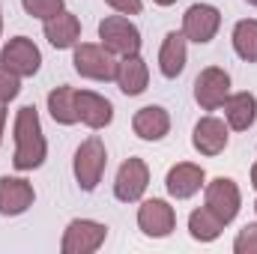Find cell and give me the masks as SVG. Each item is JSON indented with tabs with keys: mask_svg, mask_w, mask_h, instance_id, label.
Returning a JSON list of instances; mask_svg holds the SVG:
<instances>
[{
	"mask_svg": "<svg viewBox=\"0 0 257 254\" xmlns=\"http://www.w3.org/2000/svg\"><path fill=\"white\" fill-rule=\"evenodd\" d=\"M117 87L126 93V96H141L150 84V66L141 54H132V57H120L117 60Z\"/></svg>",
	"mask_w": 257,
	"mask_h": 254,
	"instance_id": "e0dca14e",
	"label": "cell"
},
{
	"mask_svg": "<svg viewBox=\"0 0 257 254\" xmlns=\"http://www.w3.org/2000/svg\"><path fill=\"white\" fill-rule=\"evenodd\" d=\"M254 212H257V200H254Z\"/></svg>",
	"mask_w": 257,
	"mask_h": 254,
	"instance_id": "d6a6232c",
	"label": "cell"
},
{
	"mask_svg": "<svg viewBox=\"0 0 257 254\" xmlns=\"http://www.w3.org/2000/svg\"><path fill=\"white\" fill-rule=\"evenodd\" d=\"M105 3L120 15H138L144 9V0H105Z\"/></svg>",
	"mask_w": 257,
	"mask_h": 254,
	"instance_id": "4316f807",
	"label": "cell"
},
{
	"mask_svg": "<svg viewBox=\"0 0 257 254\" xmlns=\"http://www.w3.org/2000/svg\"><path fill=\"white\" fill-rule=\"evenodd\" d=\"M224 123L233 132H245L257 123V96L242 90V93H230L224 99Z\"/></svg>",
	"mask_w": 257,
	"mask_h": 254,
	"instance_id": "2e32d148",
	"label": "cell"
},
{
	"mask_svg": "<svg viewBox=\"0 0 257 254\" xmlns=\"http://www.w3.org/2000/svg\"><path fill=\"white\" fill-rule=\"evenodd\" d=\"M108 239V224L93 218H72L63 230L60 251L63 254H93L99 251Z\"/></svg>",
	"mask_w": 257,
	"mask_h": 254,
	"instance_id": "5b68a950",
	"label": "cell"
},
{
	"mask_svg": "<svg viewBox=\"0 0 257 254\" xmlns=\"http://www.w3.org/2000/svg\"><path fill=\"white\" fill-rule=\"evenodd\" d=\"M75 96L78 90L69 87V84H60L48 93V114L54 123L60 126H75L78 123V105H75Z\"/></svg>",
	"mask_w": 257,
	"mask_h": 254,
	"instance_id": "44dd1931",
	"label": "cell"
},
{
	"mask_svg": "<svg viewBox=\"0 0 257 254\" xmlns=\"http://www.w3.org/2000/svg\"><path fill=\"white\" fill-rule=\"evenodd\" d=\"M153 3H159V6H174L177 0H153Z\"/></svg>",
	"mask_w": 257,
	"mask_h": 254,
	"instance_id": "f546056e",
	"label": "cell"
},
{
	"mask_svg": "<svg viewBox=\"0 0 257 254\" xmlns=\"http://www.w3.org/2000/svg\"><path fill=\"white\" fill-rule=\"evenodd\" d=\"M203 206L212 209L224 224H230L236 215H239V206H242V194L239 186L230 180V177H215L203 186Z\"/></svg>",
	"mask_w": 257,
	"mask_h": 254,
	"instance_id": "8992f818",
	"label": "cell"
},
{
	"mask_svg": "<svg viewBox=\"0 0 257 254\" xmlns=\"http://www.w3.org/2000/svg\"><path fill=\"white\" fill-rule=\"evenodd\" d=\"M218 27H221V12L212 3H192L183 15V36L197 45L212 42Z\"/></svg>",
	"mask_w": 257,
	"mask_h": 254,
	"instance_id": "30bf717a",
	"label": "cell"
},
{
	"mask_svg": "<svg viewBox=\"0 0 257 254\" xmlns=\"http://www.w3.org/2000/svg\"><path fill=\"white\" fill-rule=\"evenodd\" d=\"M233 251L236 254H257V221L245 224V227L236 233V239H233Z\"/></svg>",
	"mask_w": 257,
	"mask_h": 254,
	"instance_id": "d4e9b609",
	"label": "cell"
},
{
	"mask_svg": "<svg viewBox=\"0 0 257 254\" xmlns=\"http://www.w3.org/2000/svg\"><path fill=\"white\" fill-rule=\"evenodd\" d=\"M75 105H78V123H84L93 132L111 126V120H114V105L93 90H78Z\"/></svg>",
	"mask_w": 257,
	"mask_h": 254,
	"instance_id": "9a60e30c",
	"label": "cell"
},
{
	"mask_svg": "<svg viewBox=\"0 0 257 254\" xmlns=\"http://www.w3.org/2000/svg\"><path fill=\"white\" fill-rule=\"evenodd\" d=\"M42 30H45V39H48L57 51L75 48L78 39H81V21H78V15H72V12H66V9L60 15L42 21Z\"/></svg>",
	"mask_w": 257,
	"mask_h": 254,
	"instance_id": "d6986e66",
	"label": "cell"
},
{
	"mask_svg": "<svg viewBox=\"0 0 257 254\" xmlns=\"http://www.w3.org/2000/svg\"><path fill=\"white\" fill-rule=\"evenodd\" d=\"M132 129L141 141H162L171 132V114L162 105H147L141 111H135Z\"/></svg>",
	"mask_w": 257,
	"mask_h": 254,
	"instance_id": "ac0fdd59",
	"label": "cell"
},
{
	"mask_svg": "<svg viewBox=\"0 0 257 254\" xmlns=\"http://www.w3.org/2000/svg\"><path fill=\"white\" fill-rule=\"evenodd\" d=\"M203 186H206V174H203V168L194 165V162H180V165H174V168L168 171V177H165V189H168V194H171L174 200H189V197H194Z\"/></svg>",
	"mask_w": 257,
	"mask_h": 254,
	"instance_id": "4fadbf2b",
	"label": "cell"
},
{
	"mask_svg": "<svg viewBox=\"0 0 257 254\" xmlns=\"http://www.w3.org/2000/svg\"><path fill=\"white\" fill-rule=\"evenodd\" d=\"M0 33H3V21H0Z\"/></svg>",
	"mask_w": 257,
	"mask_h": 254,
	"instance_id": "1f68e13d",
	"label": "cell"
},
{
	"mask_svg": "<svg viewBox=\"0 0 257 254\" xmlns=\"http://www.w3.org/2000/svg\"><path fill=\"white\" fill-rule=\"evenodd\" d=\"M150 186V168L144 159H126L117 171L114 180V197L123 203H135L144 197V191Z\"/></svg>",
	"mask_w": 257,
	"mask_h": 254,
	"instance_id": "8fae6325",
	"label": "cell"
},
{
	"mask_svg": "<svg viewBox=\"0 0 257 254\" xmlns=\"http://www.w3.org/2000/svg\"><path fill=\"white\" fill-rule=\"evenodd\" d=\"M18 93H21V78H18V75H12L6 66H0V102H3V105H9Z\"/></svg>",
	"mask_w": 257,
	"mask_h": 254,
	"instance_id": "484cf974",
	"label": "cell"
},
{
	"mask_svg": "<svg viewBox=\"0 0 257 254\" xmlns=\"http://www.w3.org/2000/svg\"><path fill=\"white\" fill-rule=\"evenodd\" d=\"M0 66H6L12 75H18V78H33L36 72H39V66H42V51L36 48V42L33 39H27V36H12L6 45H3V51H0Z\"/></svg>",
	"mask_w": 257,
	"mask_h": 254,
	"instance_id": "52a82bcc",
	"label": "cell"
},
{
	"mask_svg": "<svg viewBox=\"0 0 257 254\" xmlns=\"http://www.w3.org/2000/svg\"><path fill=\"white\" fill-rule=\"evenodd\" d=\"M24 12L30 18H39V21H48L54 15H60L66 9V0H21Z\"/></svg>",
	"mask_w": 257,
	"mask_h": 254,
	"instance_id": "cb8c5ba5",
	"label": "cell"
},
{
	"mask_svg": "<svg viewBox=\"0 0 257 254\" xmlns=\"http://www.w3.org/2000/svg\"><path fill=\"white\" fill-rule=\"evenodd\" d=\"M251 186H254V191H257V162L251 165Z\"/></svg>",
	"mask_w": 257,
	"mask_h": 254,
	"instance_id": "f1b7e54d",
	"label": "cell"
},
{
	"mask_svg": "<svg viewBox=\"0 0 257 254\" xmlns=\"http://www.w3.org/2000/svg\"><path fill=\"white\" fill-rule=\"evenodd\" d=\"M245 3H251V6H257V0H245Z\"/></svg>",
	"mask_w": 257,
	"mask_h": 254,
	"instance_id": "4dcf8cb0",
	"label": "cell"
},
{
	"mask_svg": "<svg viewBox=\"0 0 257 254\" xmlns=\"http://www.w3.org/2000/svg\"><path fill=\"white\" fill-rule=\"evenodd\" d=\"M233 51L245 60V63H257V18H242L233 27Z\"/></svg>",
	"mask_w": 257,
	"mask_h": 254,
	"instance_id": "603a6c76",
	"label": "cell"
},
{
	"mask_svg": "<svg viewBox=\"0 0 257 254\" xmlns=\"http://www.w3.org/2000/svg\"><path fill=\"white\" fill-rule=\"evenodd\" d=\"M105 165H108V150H105V141L99 135H90L78 150H75V162H72V171H75V180L84 191H96L102 177H105Z\"/></svg>",
	"mask_w": 257,
	"mask_h": 254,
	"instance_id": "7a4b0ae2",
	"label": "cell"
},
{
	"mask_svg": "<svg viewBox=\"0 0 257 254\" xmlns=\"http://www.w3.org/2000/svg\"><path fill=\"white\" fill-rule=\"evenodd\" d=\"M72 66L81 78H90V81H114L117 78V57L99 42H78L72 48Z\"/></svg>",
	"mask_w": 257,
	"mask_h": 254,
	"instance_id": "277c9868",
	"label": "cell"
},
{
	"mask_svg": "<svg viewBox=\"0 0 257 254\" xmlns=\"http://www.w3.org/2000/svg\"><path fill=\"white\" fill-rule=\"evenodd\" d=\"M99 42L114 54V57H132V54H141V30L128 21L126 15H108L99 21Z\"/></svg>",
	"mask_w": 257,
	"mask_h": 254,
	"instance_id": "3957f363",
	"label": "cell"
},
{
	"mask_svg": "<svg viewBox=\"0 0 257 254\" xmlns=\"http://www.w3.org/2000/svg\"><path fill=\"white\" fill-rule=\"evenodd\" d=\"M138 227L150 239H165L177 227V209L162 197H150L138 206Z\"/></svg>",
	"mask_w": 257,
	"mask_h": 254,
	"instance_id": "ba28073f",
	"label": "cell"
},
{
	"mask_svg": "<svg viewBox=\"0 0 257 254\" xmlns=\"http://www.w3.org/2000/svg\"><path fill=\"white\" fill-rule=\"evenodd\" d=\"M36 191L24 177H0V215H21L33 206Z\"/></svg>",
	"mask_w": 257,
	"mask_h": 254,
	"instance_id": "5bb4252c",
	"label": "cell"
},
{
	"mask_svg": "<svg viewBox=\"0 0 257 254\" xmlns=\"http://www.w3.org/2000/svg\"><path fill=\"white\" fill-rule=\"evenodd\" d=\"M230 96V75L221 66H206L194 78V102L203 111H218Z\"/></svg>",
	"mask_w": 257,
	"mask_h": 254,
	"instance_id": "9c48e42d",
	"label": "cell"
},
{
	"mask_svg": "<svg viewBox=\"0 0 257 254\" xmlns=\"http://www.w3.org/2000/svg\"><path fill=\"white\" fill-rule=\"evenodd\" d=\"M224 227L227 224L212 209H206V206L194 209L192 215H189V233H192V239H197V242H215Z\"/></svg>",
	"mask_w": 257,
	"mask_h": 254,
	"instance_id": "7402d4cb",
	"label": "cell"
},
{
	"mask_svg": "<svg viewBox=\"0 0 257 254\" xmlns=\"http://www.w3.org/2000/svg\"><path fill=\"white\" fill-rule=\"evenodd\" d=\"M186 42H189V39L183 36V30H180V33L171 30V33L165 36L162 51H159V69H162L165 78H180V75H183V69H186V57H189Z\"/></svg>",
	"mask_w": 257,
	"mask_h": 254,
	"instance_id": "ffe728a7",
	"label": "cell"
},
{
	"mask_svg": "<svg viewBox=\"0 0 257 254\" xmlns=\"http://www.w3.org/2000/svg\"><path fill=\"white\" fill-rule=\"evenodd\" d=\"M227 141H230V126L212 114L200 117L197 126H194V135H192V144L200 156H218L227 150Z\"/></svg>",
	"mask_w": 257,
	"mask_h": 254,
	"instance_id": "7c38bea8",
	"label": "cell"
},
{
	"mask_svg": "<svg viewBox=\"0 0 257 254\" xmlns=\"http://www.w3.org/2000/svg\"><path fill=\"white\" fill-rule=\"evenodd\" d=\"M3 129H6V105L0 102V144H3Z\"/></svg>",
	"mask_w": 257,
	"mask_h": 254,
	"instance_id": "83f0119b",
	"label": "cell"
},
{
	"mask_svg": "<svg viewBox=\"0 0 257 254\" xmlns=\"http://www.w3.org/2000/svg\"><path fill=\"white\" fill-rule=\"evenodd\" d=\"M12 138H15V156H12L15 171H36V168L45 165L48 141H45V135H42L39 111H36L33 105L18 108L15 126H12Z\"/></svg>",
	"mask_w": 257,
	"mask_h": 254,
	"instance_id": "6da1fadb",
	"label": "cell"
}]
</instances>
